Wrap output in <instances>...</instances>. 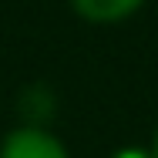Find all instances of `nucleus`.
Masks as SVG:
<instances>
[{
    "label": "nucleus",
    "instance_id": "1",
    "mask_svg": "<svg viewBox=\"0 0 158 158\" xmlns=\"http://www.w3.org/2000/svg\"><path fill=\"white\" fill-rule=\"evenodd\" d=\"M0 158H67L61 141L40 128H17L7 135Z\"/></svg>",
    "mask_w": 158,
    "mask_h": 158
},
{
    "label": "nucleus",
    "instance_id": "2",
    "mask_svg": "<svg viewBox=\"0 0 158 158\" xmlns=\"http://www.w3.org/2000/svg\"><path fill=\"white\" fill-rule=\"evenodd\" d=\"M145 0H71V7L91 24H118L131 17Z\"/></svg>",
    "mask_w": 158,
    "mask_h": 158
},
{
    "label": "nucleus",
    "instance_id": "3",
    "mask_svg": "<svg viewBox=\"0 0 158 158\" xmlns=\"http://www.w3.org/2000/svg\"><path fill=\"white\" fill-rule=\"evenodd\" d=\"M111 158H152V152H141V148H121L118 155H111Z\"/></svg>",
    "mask_w": 158,
    "mask_h": 158
},
{
    "label": "nucleus",
    "instance_id": "4",
    "mask_svg": "<svg viewBox=\"0 0 158 158\" xmlns=\"http://www.w3.org/2000/svg\"><path fill=\"white\" fill-rule=\"evenodd\" d=\"M152 158H158V131H155V141H152Z\"/></svg>",
    "mask_w": 158,
    "mask_h": 158
}]
</instances>
